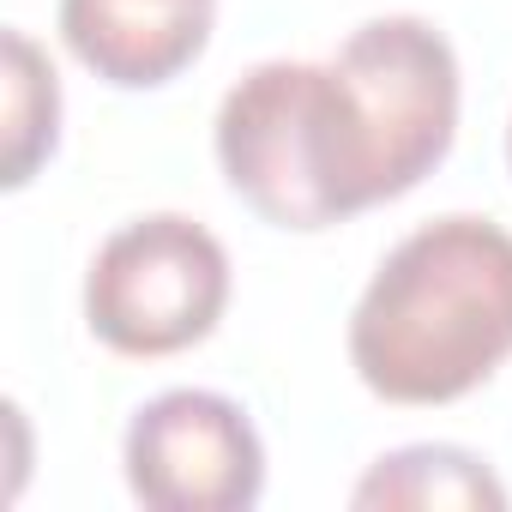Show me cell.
<instances>
[{
    "instance_id": "obj_1",
    "label": "cell",
    "mask_w": 512,
    "mask_h": 512,
    "mask_svg": "<svg viewBox=\"0 0 512 512\" xmlns=\"http://www.w3.org/2000/svg\"><path fill=\"white\" fill-rule=\"evenodd\" d=\"M512 356V235L488 217L410 229L350 314V362L386 404H452Z\"/></svg>"
},
{
    "instance_id": "obj_2",
    "label": "cell",
    "mask_w": 512,
    "mask_h": 512,
    "mask_svg": "<svg viewBox=\"0 0 512 512\" xmlns=\"http://www.w3.org/2000/svg\"><path fill=\"white\" fill-rule=\"evenodd\" d=\"M217 163L241 205L278 229H332L386 205L362 109L332 61H260L241 73L217 103Z\"/></svg>"
},
{
    "instance_id": "obj_3",
    "label": "cell",
    "mask_w": 512,
    "mask_h": 512,
    "mask_svg": "<svg viewBox=\"0 0 512 512\" xmlns=\"http://www.w3.org/2000/svg\"><path fill=\"white\" fill-rule=\"evenodd\" d=\"M229 308L223 241L181 217L151 211L121 223L85 272V320L115 356H175L211 338Z\"/></svg>"
},
{
    "instance_id": "obj_4",
    "label": "cell",
    "mask_w": 512,
    "mask_h": 512,
    "mask_svg": "<svg viewBox=\"0 0 512 512\" xmlns=\"http://www.w3.org/2000/svg\"><path fill=\"white\" fill-rule=\"evenodd\" d=\"M332 67L344 73L362 109L386 199L434 175V163L452 151L458 133V55L446 31H434L416 13H386L350 31Z\"/></svg>"
},
{
    "instance_id": "obj_5",
    "label": "cell",
    "mask_w": 512,
    "mask_h": 512,
    "mask_svg": "<svg viewBox=\"0 0 512 512\" xmlns=\"http://www.w3.org/2000/svg\"><path fill=\"white\" fill-rule=\"evenodd\" d=\"M127 488L151 512H241L266 488V446L223 392H163L127 428Z\"/></svg>"
},
{
    "instance_id": "obj_6",
    "label": "cell",
    "mask_w": 512,
    "mask_h": 512,
    "mask_svg": "<svg viewBox=\"0 0 512 512\" xmlns=\"http://www.w3.org/2000/svg\"><path fill=\"white\" fill-rule=\"evenodd\" d=\"M217 0H61L67 49L121 91H151L187 73L211 43Z\"/></svg>"
},
{
    "instance_id": "obj_7",
    "label": "cell",
    "mask_w": 512,
    "mask_h": 512,
    "mask_svg": "<svg viewBox=\"0 0 512 512\" xmlns=\"http://www.w3.org/2000/svg\"><path fill=\"white\" fill-rule=\"evenodd\" d=\"M356 506H410V512H428V506H464V512H500L506 506V488L488 476V464L464 446H404V452H386L350 494Z\"/></svg>"
},
{
    "instance_id": "obj_8",
    "label": "cell",
    "mask_w": 512,
    "mask_h": 512,
    "mask_svg": "<svg viewBox=\"0 0 512 512\" xmlns=\"http://www.w3.org/2000/svg\"><path fill=\"white\" fill-rule=\"evenodd\" d=\"M7 49V187H25L61 139V85L49 55L25 31H0Z\"/></svg>"
},
{
    "instance_id": "obj_9",
    "label": "cell",
    "mask_w": 512,
    "mask_h": 512,
    "mask_svg": "<svg viewBox=\"0 0 512 512\" xmlns=\"http://www.w3.org/2000/svg\"><path fill=\"white\" fill-rule=\"evenodd\" d=\"M506 163H512V121H506Z\"/></svg>"
}]
</instances>
